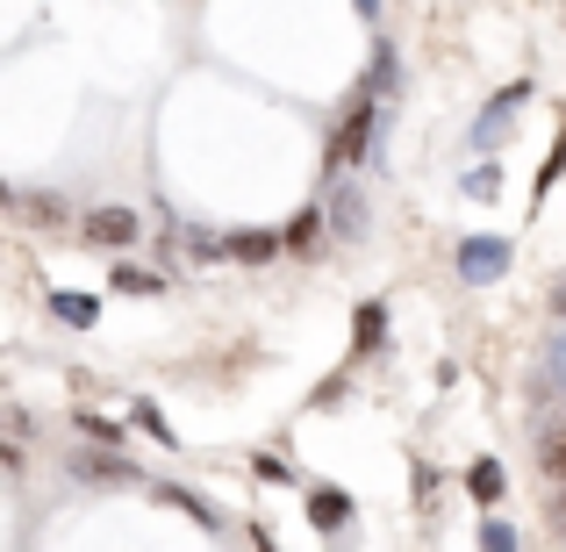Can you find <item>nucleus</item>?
Returning <instances> with one entry per match:
<instances>
[{
    "label": "nucleus",
    "instance_id": "nucleus-1",
    "mask_svg": "<svg viewBox=\"0 0 566 552\" xmlns=\"http://www.w3.org/2000/svg\"><path fill=\"white\" fill-rule=\"evenodd\" d=\"M374 137H380V94H359L345 115H337V129H331V152H323V158H331V173L337 166H359V158L374 152Z\"/></svg>",
    "mask_w": 566,
    "mask_h": 552
},
{
    "label": "nucleus",
    "instance_id": "nucleus-2",
    "mask_svg": "<svg viewBox=\"0 0 566 552\" xmlns=\"http://www.w3.org/2000/svg\"><path fill=\"white\" fill-rule=\"evenodd\" d=\"M524 101H531V80L502 86V94L481 108V123H473V152H481V158H495L502 144H510V123H516V108H524Z\"/></svg>",
    "mask_w": 566,
    "mask_h": 552
},
{
    "label": "nucleus",
    "instance_id": "nucleus-3",
    "mask_svg": "<svg viewBox=\"0 0 566 552\" xmlns=\"http://www.w3.org/2000/svg\"><path fill=\"white\" fill-rule=\"evenodd\" d=\"M80 237H86V251H108V259H123V251L137 244V216H129L123 201L86 208V216H80Z\"/></svg>",
    "mask_w": 566,
    "mask_h": 552
},
{
    "label": "nucleus",
    "instance_id": "nucleus-4",
    "mask_svg": "<svg viewBox=\"0 0 566 552\" xmlns=\"http://www.w3.org/2000/svg\"><path fill=\"white\" fill-rule=\"evenodd\" d=\"M502 273H510V244H502V237H467V244H459V280H467V288H495Z\"/></svg>",
    "mask_w": 566,
    "mask_h": 552
},
{
    "label": "nucleus",
    "instance_id": "nucleus-5",
    "mask_svg": "<svg viewBox=\"0 0 566 552\" xmlns=\"http://www.w3.org/2000/svg\"><path fill=\"white\" fill-rule=\"evenodd\" d=\"M65 473H72V481H86V488H129V481H137V467H129L123 452H72Z\"/></svg>",
    "mask_w": 566,
    "mask_h": 552
},
{
    "label": "nucleus",
    "instance_id": "nucleus-6",
    "mask_svg": "<svg viewBox=\"0 0 566 552\" xmlns=\"http://www.w3.org/2000/svg\"><path fill=\"white\" fill-rule=\"evenodd\" d=\"M352 517H359V502H352L345 488H308V524H316L323 539H337Z\"/></svg>",
    "mask_w": 566,
    "mask_h": 552
},
{
    "label": "nucleus",
    "instance_id": "nucleus-7",
    "mask_svg": "<svg viewBox=\"0 0 566 552\" xmlns=\"http://www.w3.org/2000/svg\"><path fill=\"white\" fill-rule=\"evenodd\" d=\"M222 244H230L237 265H273L280 251H287V237H280V230H230Z\"/></svg>",
    "mask_w": 566,
    "mask_h": 552
},
{
    "label": "nucleus",
    "instance_id": "nucleus-8",
    "mask_svg": "<svg viewBox=\"0 0 566 552\" xmlns=\"http://www.w3.org/2000/svg\"><path fill=\"white\" fill-rule=\"evenodd\" d=\"M331 237H337V244H359V237H366V201H359V187H331Z\"/></svg>",
    "mask_w": 566,
    "mask_h": 552
},
{
    "label": "nucleus",
    "instance_id": "nucleus-9",
    "mask_svg": "<svg viewBox=\"0 0 566 552\" xmlns=\"http://www.w3.org/2000/svg\"><path fill=\"white\" fill-rule=\"evenodd\" d=\"M323 230H331V208H302V216H294L280 237H287L294 259H316V251H323Z\"/></svg>",
    "mask_w": 566,
    "mask_h": 552
},
{
    "label": "nucleus",
    "instance_id": "nucleus-10",
    "mask_svg": "<svg viewBox=\"0 0 566 552\" xmlns=\"http://www.w3.org/2000/svg\"><path fill=\"white\" fill-rule=\"evenodd\" d=\"M387 337V309L380 302H359V316H352V360H374Z\"/></svg>",
    "mask_w": 566,
    "mask_h": 552
},
{
    "label": "nucleus",
    "instance_id": "nucleus-11",
    "mask_svg": "<svg viewBox=\"0 0 566 552\" xmlns=\"http://www.w3.org/2000/svg\"><path fill=\"white\" fill-rule=\"evenodd\" d=\"M51 316L72 323V331H94V323H101V302H94V294H80V288H57L51 294Z\"/></svg>",
    "mask_w": 566,
    "mask_h": 552
},
{
    "label": "nucleus",
    "instance_id": "nucleus-12",
    "mask_svg": "<svg viewBox=\"0 0 566 552\" xmlns=\"http://www.w3.org/2000/svg\"><path fill=\"white\" fill-rule=\"evenodd\" d=\"M502 488H510L502 459H473V467H467V496L473 502H502Z\"/></svg>",
    "mask_w": 566,
    "mask_h": 552
},
{
    "label": "nucleus",
    "instance_id": "nucleus-13",
    "mask_svg": "<svg viewBox=\"0 0 566 552\" xmlns=\"http://www.w3.org/2000/svg\"><path fill=\"white\" fill-rule=\"evenodd\" d=\"M151 496H158V502H166V510H187V517H193V524H208V531H216V524H222V517H216V510H208V502H201V496H193V488H172V481H158V488H151Z\"/></svg>",
    "mask_w": 566,
    "mask_h": 552
},
{
    "label": "nucleus",
    "instance_id": "nucleus-14",
    "mask_svg": "<svg viewBox=\"0 0 566 552\" xmlns=\"http://www.w3.org/2000/svg\"><path fill=\"white\" fill-rule=\"evenodd\" d=\"M108 280H115V294H166V280L144 273V265H129V259H115V265H108Z\"/></svg>",
    "mask_w": 566,
    "mask_h": 552
},
{
    "label": "nucleus",
    "instance_id": "nucleus-15",
    "mask_svg": "<svg viewBox=\"0 0 566 552\" xmlns=\"http://www.w3.org/2000/svg\"><path fill=\"white\" fill-rule=\"evenodd\" d=\"M538 467L553 473V481H566V416H559V424L538 438Z\"/></svg>",
    "mask_w": 566,
    "mask_h": 552
},
{
    "label": "nucleus",
    "instance_id": "nucleus-16",
    "mask_svg": "<svg viewBox=\"0 0 566 552\" xmlns=\"http://www.w3.org/2000/svg\"><path fill=\"white\" fill-rule=\"evenodd\" d=\"M395 86H401V72H395V51H387V43H380V51H374V72H366V94H395Z\"/></svg>",
    "mask_w": 566,
    "mask_h": 552
},
{
    "label": "nucleus",
    "instance_id": "nucleus-17",
    "mask_svg": "<svg viewBox=\"0 0 566 552\" xmlns=\"http://www.w3.org/2000/svg\"><path fill=\"white\" fill-rule=\"evenodd\" d=\"M80 430H86V438H101V445H123V416H94V409H80Z\"/></svg>",
    "mask_w": 566,
    "mask_h": 552
},
{
    "label": "nucleus",
    "instance_id": "nucleus-18",
    "mask_svg": "<svg viewBox=\"0 0 566 552\" xmlns=\"http://www.w3.org/2000/svg\"><path fill=\"white\" fill-rule=\"evenodd\" d=\"M251 473H259L265 488H287V481H294V467H287V459H273V452H259V459H251Z\"/></svg>",
    "mask_w": 566,
    "mask_h": 552
},
{
    "label": "nucleus",
    "instance_id": "nucleus-19",
    "mask_svg": "<svg viewBox=\"0 0 566 552\" xmlns=\"http://www.w3.org/2000/svg\"><path fill=\"white\" fill-rule=\"evenodd\" d=\"M129 416H137V430H151L158 445H172V424H166V416H158V402H137V409H129Z\"/></svg>",
    "mask_w": 566,
    "mask_h": 552
},
{
    "label": "nucleus",
    "instance_id": "nucleus-20",
    "mask_svg": "<svg viewBox=\"0 0 566 552\" xmlns=\"http://www.w3.org/2000/svg\"><path fill=\"white\" fill-rule=\"evenodd\" d=\"M467 194H473V201H495V194H502V173L495 166H473L467 173Z\"/></svg>",
    "mask_w": 566,
    "mask_h": 552
},
{
    "label": "nucleus",
    "instance_id": "nucleus-21",
    "mask_svg": "<svg viewBox=\"0 0 566 552\" xmlns=\"http://www.w3.org/2000/svg\"><path fill=\"white\" fill-rule=\"evenodd\" d=\"M481 552H524V545H516L510 524H495V517H488V524H481Z\"/></svg>",
    "mask_w": 566,
    "mask_h": 552
},
{
    "label": "nucleus",
    "instance_id": "nucleus-22",
    "mask_svg": "<svg viewBox=\"0 0 566 552\" xmlns=\"http://www.w3.org/2000/svg\"><path fill=\"white\" fill-rule=\"evenodd\" d=\"M545 381H553V387H566V331L553 337V352H545Z\"/></svg>",
    "mask_w": 566,
    "mask_h": 552
},
{
    "label": "nucleus",
    "instance_id": "nucleus-23",
    "mask_svg": "<svg viewBox=\"0 0 566 552\" xmlns=\"http://www.w3.org/2000/svg\"><path fill=\"white\" fill-rule=\"evenodd\" d=\"M559 166H566V129H559V144H553V152H545V173H538V194H545V187H553V180H559Z\"/></svg>",
    "mask_w": 566,
    "mask_h": 552
},
{
    "label": "nucleus",
    "instance_id": "nucleus-24",
    "mask_svg": "<svg viewBox=\"0 0 566 552\" xmlns=\"http://www.w3.org/2000/svg\"><path fill=\"white\" fill-rule=\"evenodd\" d=\"M545 309H553V316L566 323V273H559V288H553V302H545Z\"/></svg>",
    "mask_w": 566,
    "mask_h": 552
},
{
    "label": "nucleus",
    "instance_id": "nucleus-25",
    "mask_svg": "<svg viewBox=\"0 0 566 552\" xmlns=\"http://www.w3.org/2000/svg\"><path fill=\"white\" fill-rule=\"evenodd\" d=\"M251 552H280V545H273V531H251Z\"/></svg>",
    "mask_w": 566,
    "mask_h": 552
},
{
    "label": "nucleus",
    "instance_id": "nucleus-26",
    "mask_svg": "<svg viewBox=\"0 0 566 552\" xmlns=\"http://www.w3.org/2000/svg\"><path fill=\"white\" fill-rule=\"evenodd\" d=\"M553 524L566 531V481H559V502H553Z\"/></svg>",
    "mask_w": 566,
    "mask_h": 552
},
{
    "label": "nucleus",
    "instance_id": "nucleus-27",
    "mask_svg": "<svg viewBox=\"0 0 566 552\" xmlns=\"http://www.w3.org/2000/svg\"><path fill=\"white\" fill-rule=\"evenodd\" d=\"M359 14H380V0H359Z\"/></svg>",
    "mask_w": 566,
    "mask_h": 552
}]
</instances>
